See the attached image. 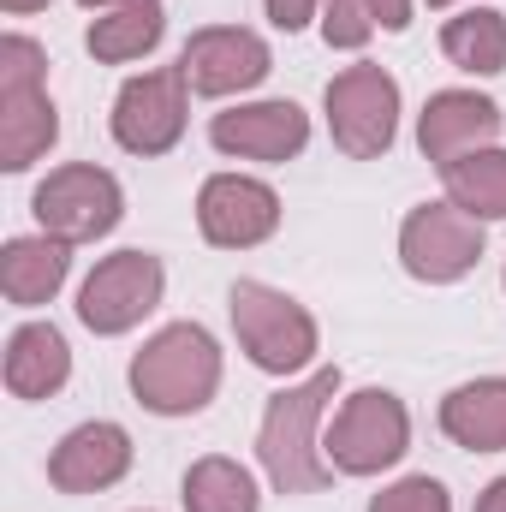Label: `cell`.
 Wrapping results in <instances>:
<instances>
[{
	"label": "cell",
	"mask_w": 506,
	"mask_h": 512,
	"mask_svg": "<svg viewBox=\"0 0 506 512\" xmlns=\"http://www.w3.org/2000/svg\"><path fill=\"white\" fill-rule=\"evenodd\" d=\"M334 393H340V370L322 364L304 382H292L286 393L268 399L262 429H256V459L280 495H322L340 477L322 453V417H328Z\"/></svg>",
	"instance_id": "obj_1"
},
{
	"label": "cell",
	"mask_w": 506,
	"mask_h": 512,
	"mask_svg": "<svg viewBox=\"0 0 506 512\" xmlns=\"http://www.w3.org/2000/svg\"><path fill=\"white\" fill-rule=\"evenodd\" d=\"M221 387V346L203 322H167L131 358V393L155 417H197Z\"/></svg>",
	"instance_id": "obj_2"
},
{
	"label": "cell",
	"mask_w": 506,
	"mask_h": 512,
	"mask_svg": "<svg viewBox=\"0 0 506 512\" xmlns=\"http://www.w3.org/2000/svg\"><path fill=\"white\" fill-rule=\"evenodd\" d=\"M227 310H233L239 352L251 358L262 376H298V370L316 364L322 328H316V316H310L292 292H280V286H268V280H233Z\"/></svg>",
	"instance_id": "obj_3"
},
{
	"label": "cell",
	"mask_w": 506,
	"mask_h": 512,
	"mask_svg": "<svg viewBox=\"0 0 506 512\" xmlns=\"http://www.w3.org/2000/svg\"><path fill=\"white\" fill-rule=\"evenodd\" d=\"M30 215H36V227H42L48 239H60V245H96V239H108V233L120 227L126 191H120V179H114L108 167H96V161H66V167H54V173L36 185Z\"/></svg>",
	"instance_id": "obj_4"
},
{
	"label": "cell",
	"mask_w": 506,
	"mask_h": 512,
	"mask_svg": "<svg viewBox=\"0 0 506 512\" xmlns=\"http://www.w3.org/2000/svg\"><path fill=\"white\" fill-rule=\"evenodd\" d=\"M405 447H411V411L387 387H358L322 435V453L340 477H381L387 465L405 459Z\"/></svg>",
	"instance_id": "obj_5"
},
{
	"label": "cell",
	"mask_w": 506,
	"mask_h": 512,
	"mask_svg": "<svg viewBox=\"0 0 506 512\" xmlns=\"http://www.w3.org/2000/svg\"><path fill=\"white\" fill-rule=\"evenodd\" d=\"M328 131L334 143L352 155V161H381L399 137V84L393 72L376 60H358L346 66L334 84H328Z\"/></svg>",
	"instance_id": "obj_6"
},
{
	"label": "cell",
	"mask_w": 506,
	"mask_h": 512,
	"mask_svg": "<svg viewBox=\"0 0 506 512\" xmlns=\"http://www.w3.org/2000/svg\"><path fill=\"white\" fill-rule=\"evenodd\" d=\"M489 251V233L477 215H465L459 203H417L399 227V262L411 280L423 286H453L465 280Z\"/></svg>",
	"instance_id": "obj_7"
},
{
	"label": "cell",
	"mask_w": 506,
	"mask_h": 512,
	"mask_svg": "<svg viewBox=\"0 0 506 512\" xmlns=\"http://www.w3.org/2000/svg\"><path fill=\"white\" fill-rule=\"evenodd\" d=\"M161 292H167L161 256L114 251V256H102V262L90 268V280L78 286V322H84L90 334H102V340L131 334V328L161 304Z\"/></svg>",
	"instance_id": "obj_8"
},
{
	"label": "cell",
	"mask_w": 506,
	"mask_h": 512,
	"mask_svg": "<svg viewBox=\"0 0 506 512\" xmlns=\"http://www.w3.org/2000/svg\"><path fill=\"white\" fill-rule=\"evenodd\" d=\"M185 114H191V84H185L179 66L126 78L120 96H114V143L126 155H143V161L167 155L185 137Z\"/></svg>",
	"instance_id": "obj_9"
},
{
	"label": "cell",
	"mask_w": 506,
	"mask_h": 512,
	"mask_svg": "<svg viewBox=\"0 0 506 512\" xmlns=\"http://www.w3.org/2000/svg\"><path fill=\"white\" fill-rule=\"evenodd\" d=\"M280 227V197L251 173H209L197 191V233L215 251H256Z\"/></svg>",
	"instance_id": "obj_10"
},
{
	"label": "cell",
	"mask_w": 506,
	"mask_h": 512,
	"mask_svg": "<svg viewBox=\"0 0 506 512\" xmlns=\"http://www.w3.org/2000/svg\"><path fill=\"white\" fill-rule=\"evenodd\" d=\"M179 72H185L191 96H245V90H256L274 72V54L245 24H203L185 42Z\"/></svg>",
	"instance_id": "obj_11"
},
{
	"label": "cell",
	"mask_w": 506,
	"mask_h": 512,
	"mask_svg": "<svg viewBox=\"0 0 506 512\" xmlns=\"http://www.w3.org/2000/svg\"><path fill=\"white\" fill-rule=\"evenodd\" d=\"M209 143L233 161H292L310 143V114L298 102H239L209 120Z\"/></svg>",
	"instance_id": "obj_12"
},
{
	"label": "cell",
	"mask_w": 506,
	"mask_h": 512,
	"mask_svg": "<svg viewBox=\"0 0 506 512\" xmlns=\"http://www.w3.org/2000/svg\"><path fill=\"white\" fill-rule=\"evenodd\" d=\"M501 102L477 96V90H435L417 114V143L435 167H453L471 149H489L501 137Z\"/></svg>",
	"instance_id": "obj_13"
},
{
	"label": "cell",
	"mask_w": 506,
	"mask_h": 512,
	"mask_svg": "<svg viewBox=\"0 0 506 512\" xmlns=\"http://www.w3.org/2000/svg\"><path fill=\"white\" fill-rule=\"evenodd\" d=\"M131 471V435L120 423L96 417V423H78L54 453H48V483L60 495H102L114 489Z\"/></svg>",
	"instance_id": "obj_14"
},
{
	"label": "cell",
	"mask_w": 506,
	"mask_h": 512,
	"mask_svg": "<svg viewBox=\"0 0 506 512\" xmlns=\"http://www.w3.org/2000/svg\"><path fill=\"white\" fill-rule=\"evenodd\" d=\"M72 382V346L54 322H24L6 340V393L12 399H54Z\"/></svg>",
	"instance_id": "obj_15"
},
{
	"label": "cell",
	"mask_w": 506,
	"mask_h": 512,
	"mask_svg": "<svg viewBox=\"0 0 506 512\" xmlns=\"http://www.w3.org/2000/svg\"><path fill=\"white\" fill-rule=\"evenodd\" d=\"M54 143H60V108H54L48 84L0 90V167L6 173H30Z\"/></svg>",
	"instance_id": "obj_16"
},
{
	"label": "cell",
	"mask_w": 506,
	"mask_h": 512,
	"mask_svg": "<svg viewBox=\"0 0 506 512\" xmlns=\"http://www.w3.org/2000/svg\"><path fill=\"white\" fill-rule=\"evenodd\" d=\"M441 435L465 453H501L506 447V376L459 382L441 399Z\"/></svg>",
	"instance_id": "obj_17"
},
{
	"label": "cell",
	"mask_w": 506,
	"mask_h": 512,
	"mask_svg": "<svg viewBox=\"0 0 506 512\" xmlns=\"http://www.w3.org/2000/svg\"><path fill=\"white\" fill-rule=\"evenodd\" d=\"M72 274V245L48 239V233H30V239H6L0 251V292L18 304V310H36L48 304Z\"/></svg>",
	"instance_id": "obj_18"
},
{
	"label": "cell",
	"mask_w": 506,
	"mask_h": 512,
	"mask_svg": "<svg viewBox=\"0 0 506 512\" xmlns=\"http://www.w3.org/2000/svg\"><path fill=\"white\" fill-rule=\"evenodd\" d=\"M441 185H447V203H459V209L477 215L483 227H489V221H506V149L501 143L471 149V155H459L453 167H441Z\"/></svg>",
	"instance_id": "obj_19"
},
{
	"label": "cell",
	"mask_w": 506,
	"mask_h": 512,
	"mask_svg": "<svg viewBox=\"0 0 506 512\" xmlns=\"http://www.w3.org/2000/svg\"><path fill=\"white\" fill-rule=\"evenodd\" d=\"M441 54H447L459 72H471V78L506 72V12L471 6V12H459V18H447V24H441Z\"/></svg>",
	"instance_id": "obj_20"
},
{
	"label": "cell",
	"mask_w": 506,
	"mask_h": 512,
	"mask_svg": "<svg viewBox=\"0 0 506 512\" xmlns=\"http://www.w3.org/2000/svg\"><path fill=\"white\" fill-rule=\"evenodd\" d=\"M167 36V18H161V0L155 6H120V12H102L90 30H84V48L102 60V66H131L143 54H155Z\"/></svg>",
	"instance_id": "obj_21"
},
{
	"label": "cell",
	"mask_w": 506,
	"mask_h": 512,
	"mask_svg": "<svg viewBox=\"0 0 506 512\" xmlns=\"http://www.w3.org/2000/svg\"><path fill=\"white\" fill-rule=\"evenodd\" d=\"M185 512H262V495H256V477L227 459V453H209L185 471Z\"/></svg>",
	"instance_id": "obj_22"
},
{
	"label": "cell",
	"mask_w": 506,
	"mask_h": 512,
	"mask_svg": "<svg viewBox=\"0 0 506 512\" xmlns=\"http://www.w3.org/2000/svg\"><path fill=\"white\" fill-rule=\"evenodd\" d=\"M370 36H376L370 0H322V42H328V48H346V54H358Z\"/></svg>",
	"instance_id": "obj_23"
},
{
	"label": "cell",
	"mask_w": 506,
	"mask_h": 512,
	"mask_svg": "<svg viewBox=\"0 0 506 512\" xmlns=\"http://www.w3.org/2000/svg\"><path fill=\"white\" fill-rule=\"evenodd\" d=\"M48 84V54L30 36H0V90H36Z\"/></svg>",
	"instance_id": "obj_24"
},
{
	"label": "cell",
	"mask_w": 506,
	"mask_h": 512,
	"mask_svg": "<svg viewBox=\"0 0 506 512\" xmlns=\"http://www.w3.org/2000/svg\"><path fill=\"white\" fill-rule=\"evenodd\" d=\"M370 512H453V501L435 477H399L370 501Z\"/></svg>",
	"instance_id": "obj_25"
},
{
	"label": "cell",
	"mask_w": 506,
	"mask_h": 512,
	"mask_svg": "<svg viewBox=\"0 0 506 512\" xmlns=\"http://www.w3.org/2000/svg\"><path fill=\"white\" fill-rule=\"evenodd\" d=\"M262 6H268V24H274V30H286V36H292V30H304L310 18H322V0H262Z\"/></svg>",
	"instance_id": "obj_26"
},
{
	"label": "cell",
	"mask_w": 506,
	"mask_h": 512,
	"mask_svg": "<svg viewBox=\"0 0 506 512\" xmlns=\"http://www.w3.org/2000/svg\"><path fill=\"white\" fill-rule=\"evenodd\" d=\"M370 18H376V30H405L411 24V0H370Z\"/></svg>",
	"instance_id": "obj_27"
},
{
	"label": "cell",
	"mask_w": 506,
	"mask_h": 512,
	"mask_svg": "<svg viewBox=\"0 0 506 512\" xmlns=\"http://www.w3.org/2000/svg\"><path fill=\"white\" fill-rule=\"evenodd\" d=\"M477 512H506V477H495V483L477 495Z\"/></svg>",
	"instance_id": "obj_28"
},
{
	"label": "cell",
	"mask_w": 506,
	"mask_h": 512,
	"mask_svg": "<svg viewBox=\"0 0 506 512\" xmlns=\"http://www.w3.org/2000/svg\"><path fill=\"white\" fill-rule=\"evenodd\" d=\"M78 6H90V12H120V6H155V0H78Z\"/></svg>",
	"instance_id": "obj_29"
},
{
	"label": "cell",
	"mask_w": 506,
	"mask_h": 512,
	"mask_svg": "<svg viewBox=\"0 0 506 512\" xmlns=\"http://www.w3.org/2000/svg\"><path fill=\"white\" fill-rule=\"evenodd\" d=\"M0 6H6V12H12V18H24V12H42V6H48V0H0Z\"/></svg>",
	"instance_id": "obj_30"
},
{
	"label": "cell",
	"mask_w": 506,
	"mask_h": 512,
	"mask_svg": "<svg viewBox=\"0 0 506 512\" xmlns=\"http://www.w3.org/2000/svg\"><path fill=\"white\" fill-rule=\"evenodd\" d=\"M429 6H453V0H429Z\"/></svg>",
	"instance_id": "obj_31"
},
{
	"label": "cell",
	"mask_w": 506,
	"mask_h": 512,
	"mask_svg": "<svg viewBox=\"0 0 506 512\" xmlns=\"http://www.w3.org/2000/svg\"><path fill=\"white\" fill-rule=\"evenodd\" d=\"M501 286H506V268H501Z\"/></svg>",
	"instance_id": "obj_32"
}]
</instances>
